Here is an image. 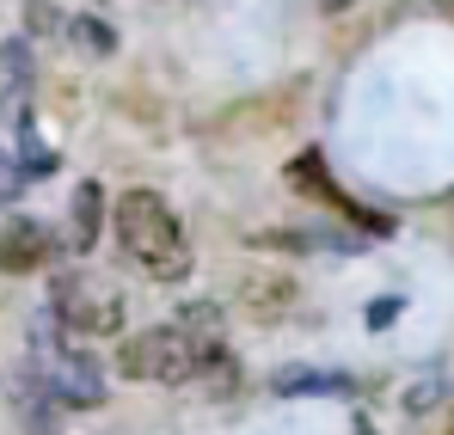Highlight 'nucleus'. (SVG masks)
Instances as JSON below:
<instances>
[{"instance_id": "1", "label": "nucleus", "mask_w": 454, "mask_h": 435, "mask_svg": "<svg viewBox=\"0 0 454 435\" xmlns=\"http://www.w3.org/2000/svg\"><path fill=\"white\" fill-rule=\"evenodd\" d=\"M209 362H222V307H209V300L178 307V319L136 331L117 350V374L123 380H160V386L197 380Z\"/></svg>"}, {"instance_id": "2", "label": "nucleus", "mask_w": 454, "mask_h": 435, "mask_svg": "<svg viewBox=\"0 0 454 435\" xmlns=\"http://www.w3.org/2000/svg\"><path fill=\"white\" fill-rule=\"evenodd\" d=\"M117 245L148 270L160 283H184L191 276V245H184V227L172 215V203L166 197H153V190H123L117 197Z\"/></svg>"}, {"instance_id": "3", "label": "nucleus", "mask_w": 454, "mask_h": 435, "mask_svg": "<svg viewBox=\"0 0 454 435\" xmlns=\"http://www.w3.org/2000/svg\"><path fill=\"white\" fill-rule=\"evenodd\" d=\"M25 374L56 399V405H98L105 399V362L68 344V331L43 313V325L31 331V362Z\"/></svg>"}, {"instance_id": "4", "label": "nucleus", "mask_w": 454, "mask_h": 435, "mask_svg": "<svg viewBox=\"0 0 454 435\" xmlns=\"http://www.w3.org/2000/svg\"><path fill=\"white\" fill-rule=\"evenodd\" d=\"M123 289L117 283H105L98 270H68V276H56V289H50V319L68 331V338H105V331H117L123 325Z\"/></svg>"}, {"instance_id": "5", "label": "nucleus", "mask_w": 454, "mask_h": 435, "mask_svg": "<svg viewBox=\"0 0 454 435\" xmlns=\"http://www.w3.org/2000/svg\"><path fill=\"white\" fill-rule=\"evenodd\" d=\"M289 184H295V190H307V197H319V203H332V209H338L344 221L369 227V233H393V221H387V215H375V209H363V203H350V197H344V190H338V184L325 178V159H319L313 147H307L301 159L289 166Z\"/></svg>"}, {"instance_id": "6", "label": "nucleus", "mask_w": 454, "mask_h": 435, "mask_svg": "<svg viewBox=\"0 0 454 435\" xmlns=\"http://www.w3.org/2000/svg\"><path fill=\"white\" fill-rule=\"evenodd\" d=\"M50 252H56V233H50L43 221L6 215V227H0V270H6V276H31V270H43Z\"/></svg>"}, {"instance_id": "7", "label": "nucleus", "mask_w": 454, "mask_h": 435, "mask_svg": "<svg viewBox=\"0 0 454 435\" xmlns=\"http://www.w3.org/2000/svg\"><path fill=\"white\" fill-rule=\"evenodd\" d=\"M277 392H283V399H295V392H301V399H319V392L350 399V392H356V380H350V374H338V368H283V374H277Z\"/></svg>"}, {"instance_id": "8", "label": "nucleus", "mask_w": 454, "mask_h": 435, "mask_svg": "<svg viewBox=\"0 0 454 435\" xmlns=\"http://www.w3.org/2000/svg\"><path fill=\"white\" fill-rule=\"evenodd\" d=\"M12 136H19V166H25V178H50L56 172V153L37 142V117L19 105V117H12Z\"/></svg>"}, {"instance_id": "9", "label": "nucleus", "mask_w": 454, "mask_h": 435, "mask_svg": "<svg viewBox=\"0 0 454 435\" xmlns=\"http://www.w3.org/2000/svg\"><path fill=\"white\" fill-rule=\"evenodd\" d=\"M98 203H105V190L86 178L74 190V239H68L74 252H92V239H98Z\"/></svg>"}, {"instance_id": "10", "label": "nucleus", "mask_w": 454, "mask_h": 435, "mask_svg": "<svg viewBox=\"0 0 454 435\" xmlns=\"http://www.w3.org/2000/svg\"><path fill=\"white\" fill-rule=\"evenodd\" d=\"M74 31L86 37V50H111V31H105V25H92V19H74Z\"/></svg>"}, {"instance_id": "11", "label": "nucleus", "mask_w": 454, "mask_h": 435, "mask_svg": "<svg viewBox=\"0 0 454 435\" xmlns=\"http://www.w3.org/2000/svg\"><path fill=\"white\" fill-rule=\"evenodd\" d=\"M393 313H399V300H375V307H369V331H387Z\"/></svg>"}, {"instance_id": "12", "label": "nucleus", "mask_w": 454, "mask_h": 435, "mask_svg": "<svg viewBox=\"0 0 454 435\" xmlns=\"http://www.w3.org/2000/svg\"><path fill=\"white\" fill-rule=\"evenodd\" d=\"M350 435H375V423H363V417H356V430H350Z\"/></svg>"}, {"instance_id": "13", "label": "nucleus", "mask_w": 454, "mask_h": 435, "mask_svg": "<svg viewBox=\"0 0 454 435\" xmlns=\"http://www.w3.org/2000/svg\"><path fill=\"white\" fill-rule=\"evenodd\" d=\"M344 6H350V0H325V12H344Z\"/></svg>"}, {"instance_id": "14", "label": "nucleus", "mask_w": 454, "mask_h": 435, "mask_svg": "<svg viewBox=\"0 0 454 435\" xmlns=\"http://www.w3.org/2000/svg\"><path fill=\"white\" fill-rule=\"evenodd\" d=\"M442 435H454V417H449V423H442Z\"/></svg>"}, {"instance_id": "15", "label": "nucleus", "mask_w": 454, "mask_h": 435, "mask_svg": "<svg viewBox=\"0 0 454 435\" xmlns=\"http://www.w3.org/2000/svg\"><path fill=\"white\" fill-rule=\"evenodd\" d=\"M442 6H449V19H454V0H442Z\"/></svg>"}]
</instances>
